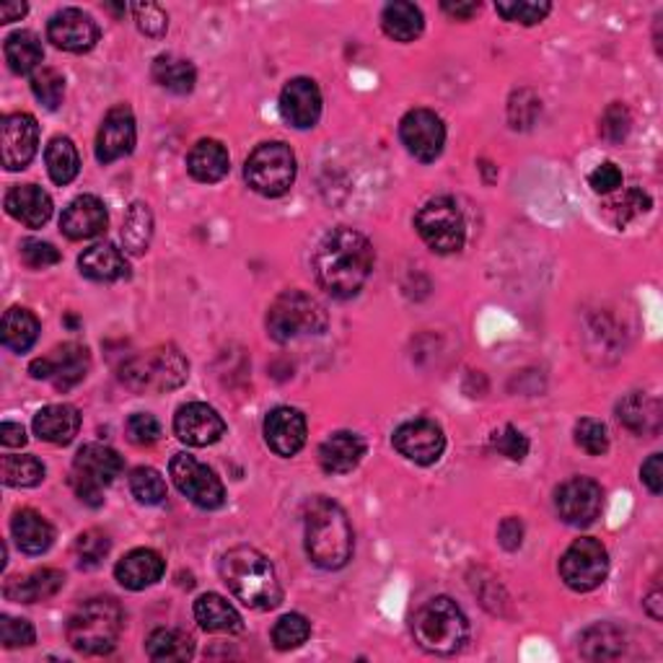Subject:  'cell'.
I'll return each instance as SVG.
<instances>
[{"instance_id": "cell-1", "label": "cell", "mask_w": 663, "mask_h": 663, "mask_svg": "<svg viewBox=\"0 0 663 663\" xmlns=\"http://www.w3.org/2000/svg\"><path fill=\"white\" fill-rule=\"evenodd\" d=\"M373 269V246L355 228H332L314 254V273L320 286L335 299L361 293Z\"/></svg>"}, {"instance_id": "cell-2", "label": "cell", "mask_w": 663, "mask_h": 663, "mask_svg": "<svg viewBox=\"0 0 663 663\" xmlns=\"http://www.w3.org/2000/svg\"><path fill=\"white\" fill-rule=\"evenodd\" d=\"M220 578L228 591L249 610H275L282 601V589L273 563L254 547H233L220 559Z\"/></svg>"}, {"instance_id": "cell-3", "label": "cell", "mask_w": 663, "mask_h": 663, "mask_svg": "<svg viewBox=\"0 0 663 663\" xmlns=\"http://www.w3.org/2000/svg\"><path fill=\"white\" fill-rule=\"evenodd\" d=\"M306 552L324 570H340L352 557V527L348 514L329 497H314L306 506Z\"/></svg>"}, {"instance_id": "cell-4", "label": "cell", "mask_w": 663, "mask_h": 663, "mask_svg": "<svg viewBox=\"0 0 663 663\" xmlns=\"http://www.w3.org/2000/svg\"><path fill=\"white\" fill-rule=\"evenodd\" d=\"M414 642L427 653L454 655L469 638V622L465 612L448 596L431 599L412 619Z\"/></svg>"}, {"instance_id": "cell-5", "label": "cell", "mask_w": 663, "mask_h": 663, "mask_svg": "<svg viewBox=\"0 0 663 663\" xmlns=\"http://www.w3.org/2000/svg\"><path fill=\"white\" fill-rule=\"evenodd\" d=\"M122 632V610L112 599H92L68 619V642L83 655H107L114 651Z\"/></svg>"}, {"instance_id": "cell-6", "label": "cell", "mask_w": 663, "mask_h": 663, "mask_svg": "<svg viewBox=\"0 0 663 663\" xmlns=\"http://www.w3.org/2000/svg\"><path fill=\"white\" fill-rule=\"evenodd\" d=\"M190 376V363L174 345H158L133 355L122 365L120 378L133 391H171Z\"/></svg>"}, {"instance_id": "cell-7", "label": "cell", "mask_w": 663, "mask_h": 663, "mask_svg": "<svg viewBox=\"0 0 663 663\" xmlns=\"http://www.w3.org/2000/svg\"><path fill=\"white\" fill-rule=\"evenodd\" d=\"M327 311L303 290H286L267 311V332L275 342H293L316 337L327 329Z\"/></svg>"}, {"instance_id": "cell-8", "label": "cell", "mask_w": 663, "mask_h": 663, "mask_svg": "<svg viewBox=\"0 0 663 663\" xmlns=\"http://www.w3.org/2000/svg\"><path fill=\"white\" fill-rule=\"evenodd\" d=\"M244 177L262 197H280L296 182V156L286 143H262L246 158Z\"/></svg>"}, {"instance_id": "cell-9", "label": "cell", "mask_w": 663, "mask_h": 663, "mask_svg": "<svg viewBox=\"0 0 663 663\" xmlns=\"http://www.w3.org/2000/svg\"><path fill=\"white\" fill-rule=\"evenodd\" d=\"M122 472V459L114 448L101 444H86L75 454L71 485L79 501L99 508L104 503V487L112 485Z\"/></svg>"}, {"instance_id": "cell-10", "label": "cell", "mask_w": 663, "mask_h": 663, "mask_svg": "<svg viewBox=\"0 0 663 663\" xmlns=\"http://www.w3.org/2000/svg\"><path fill=\"white\" fill-rule=\"evenodd\" d=\"M414 228H418L420 239L438 254H454L465 246L467 224L451 197L427 200L414 218Z\"/></svg>"}, {"instance_id": "cell-11", "label": "cell", "mask_w": 663, "mask_h": 663, "mask_svg": "<svg viewBox=\"0 0 663 663\" xmlns=\"http://www.w3.org/2000/svg\"><path fill=\"white\" fill-rule=\"evenodd\" d=\"M606 572H610V555H606L604 544L591 537L576 539L559 559V576L568 589L578 593L599 589L606 580Z\"/></svg>"}, {"instance_id": "cell-12", "label": "cell", "mask_w": 663, "mask_h": 663, "mask_svg": "<svg viewBox=\"0 0 663 663\" xmlns=\"http://www.w3.org/2000/svg\"><path fill=\"white\" fill-rule=\"evenodd\" d=\"M169 474L171 480H174L179 493H182L186 501L195 503L197 508L216 510L226 503L224 482L218 480L210 467L200 465L195 456L177 454L169 465Z\"/></svg>"}, {"instance_id": "cell-13", "label": "cell", "mask_w": 663, "mask_h": 663, "mask_svg": "<svg viewBox=\"0 0 663 663\" xmlns=\"http://www.w3.org/2000/svg\"><path fill=\"white\" fill-rule=\"evenodd\" d=\"M399 137L418 161L431 164L446 145V128L431 109H412L399 122Z\"/></svg>"}, {"instance_id": "cell-14", "label": "cell", "mask_w": 663, "mask_h": 663, "mask_svg": "<svg viewBox=\"0 0 663 663\" xmlns=\"http://www.w3.org/2000/svg\"><path fill=\"white\" fill-rule=\"evenodd\" d=\"M29 373L32 378H45V382L55 384V389L68 391L86 378L88 350L79 342H65L55 348L50 355L34 361L29 365Z\"/></svg>"}, {"instance_id": "cell-15", "label": "cell", "mask_w": 663, "mask_h": 663, "mask_svg": "<svg viewBox=\"0 0 663 663\" xmlns=\"http://www.w3.org/2000/svg\"><path fill=\"white\" fill-rule=\"evenodd\" d=\"M601 503H604V493H601L599 482L591 477H572L557 490L555 506L557 514L570 527H589L601 514Z\"/></svg>"}, {"instance_id": "cell-16", "label": "cell", "mask_w": 663, "mask_h": 663, "mask_svg": "<svg viewBox=\"0 0 663 663\" xmlns=\"http://www.w3.org/2000/svg\"><path fill=\"white\" fill-rule=\"evenodd\" d=\"M394 448L414 465H435L444 456L446 435L433 420H410L394 431Z\"/></svg>"}, {"instance_id": "cell-17", "label": "cell", "mask_w": 663, "mask_h": 663, "mask_svg": "<svg viewBox=\"0 0 663 663\" xmlns=\"http://www.w3.org/2000/svg\"><path fill=\"white\" fill-rule=\"evenodd\" d=\"M0 145H3V166L9 171L26 169L37 156L39 124L32 114H9L0 124Z\"/></svg>"}, {"instance_id": "cell-18", "label": "cell", "mask_w": 663, "mask_h": 663, "mask_svg": "<svg viewBox=\"0 0 663 663\" xmlns=\"http://www.w3.org/2000/svg\"><path fill=\"white\" fill-rule=\"evenodd\" d=\"M47 37L58 50L81 55L94 50L99 41V26L81 9H62L47 24Z\"/></svg>"}, {"instance_id": "cell-19", "label": "cell", "mask_w": 663, "mask_h": 663, "mask_svg": "<svg viewBox=\"0 0 663 663\" xmlns=\"http://www.w3.org/2000/svg\"><path fill=\"white\" fill-rule=\"evenodd\" d=\"M135 137V117L130 112V107L120 104V107L109 109L99 128V135H96V158H99V164L120 161V158L133 154Z\"/></svg>"}, {"instance_id": "cell-20", "label": "cell", "mask_w": 663, "mask_h": 663, "mask_svg": "<svg viewBox=\"0 0 663 663\" xmlns=\"http://www.w3.org/2000/svg\"><path fill=\"white\" fill-rule=\"evenodd\" d=\"M174 433L182 444L203 448L218 444V441L224 438L226 423L213 407H207L203 402H190L179 407L174 418Z\"/></svg>"}, {"instance_id": "cell-21", "label": "cell", "mask_w": 663, "mask_h": 663, "mask_svg": "<svg viewBox=\"0 0 663 663\" xmlns=\"http://www.w3.org/2000/svg\"><path fill=\"white\" fill-rule=\"evenodd\" d=\"M280 114L290 128L309 130L322 117V92L311 79H293L280 94Z\"/></svg>"}, {"instance_id": "cell-22", "label": "cell", "mask_w": 663, "mask_h": 663, "mask_svg": "<svg viewBox=\"0 0 663 663\" xmlns=\"http://www.w3.org/2000/svg\"><path fill=\"white\" fill-rule=\"evenodd\" d=\"M265 441L278 456H296L306 444V418L293 407H275L265 418Z\"/></svg>"}, {"instance_id": "cell-23", "label": "cell", "mask_w": 663, "mask_h": 663, "mask_svg": "<svg viewBox=\"0 0 663 663\" xmlns=\"http://www.w3.org/2000/svg\"><path fill=\"white\" fill-rule=\"evenodd\" d=\"M107 207L99 197L81 195L62 210L60 228L71 241H86L107 231Z\"/></svg>"}, {"instance_id": "cell-24", "label": "cell", "mask_w": 663, "mask_h": 663, "mask_svg": "<svg viewBox=\"0 0 663 663\" xmlns=\"http://www.w3.org/2000/svg\"><path fill=\"white\" fill-rule=\"evenodd\" d=\"M164 557L156 550H133L128 552L114 568V578L130 591H143L154 586L164 576Z\"/></svg>"}, {"instance_id": "cell-25", "label": "cell", "mask_w": 663, "mask_h": 663, "mask_svg": "<svg viewBox=\"0 0 663 663\" xmlns=\"http://www.w3.org/2000/svg\"><path fill=\"white\" fill-rule=\"evenodd\" d=\"M5 210L19 224L41 228L52 216V197L37 184H19L5 195Z\"/></svg>"}, {"instance_id": "cell-26", "label": "cell", "mask_w": 663, "mask_h": 663, "mask_svg": "<svg viewBox=\"0 0 663 663\" xmlns=\"http://www.w3.org/2000/svg\"><path fill=\"white\" fill-rule=\"evenodd\" d=\"M81 414L71 405H50L41 407L34 414V433L39 441H47L52 446H68L79 435Z\"/></svg>"}, {"instance_id": "cell-27", "label": "cell", "mask_w": 663, "mask_h": 663, "mask_svg": "<svg viewBox=\"0 0 663 663\" xmlns=\"http://www.w3.org/2000/svg\"><path fill=\"white\" fill-rule=\"evenodd\" d=\"M365 456V444L358 433L340 431L332 433L320 448V465L329 474H348L361 465Z\"/></svg>"}, {"instance_id": "cell-28", "label": "cell", "mask_w": 663, "mask_h": 663, "mask_svg": "<svg viewBox=\"0 0 663 663\" xmlns=\"http://www.w3.org/2000/svg\"><path fill=\"white\" fill-rule=\"evenodd\" d=\"M65 586V576L55 568L34 570L26 578H9L5 580V599L19 601V604H37V601H47Z\"/></svg>"}, {"instance_id": "cell-29", "label": "cell", "mask_w": 663, "mask_h": 663, "mask_svg": "<svg viewBox=\"0 0 663 663\" xmlns=\"http://www.w3.org/2000/svg\"><path fill=\"white\" fill-rule=\"evenodd\" d=\"M79 267L88 280L96 282H114L130 275L128 260L114 244H94L86 249L79 257Z\"/></svg>"}, {"instance_id": "cell-30", "label": "cell", "mask_w": 663, "mask_h": 663, "mask_svg": "<svg viewBox=\"0 0 663 663\" xmlns=\"http://www.w3.org/2000/svg\"><path fill=\"white\" fill-rule=\"evenodd\" d=\"M186 169H190L192 179L203 184H216L228 174L231 169V158H228L226 145L220 141H200L195 148L186 156Z\"/></svg>"}, {"instance_id": "cell-31", "label": "cell", "mask_w": 663, "mask_h": 663, "mask_svg": "<svg viewBox=\"0 0 663 663\" xmlns=\"http://www.w3.org/2000/svg\"><path fill=\"white\" fill-rule=\"evenodd\" d=\"M11 531L13 539H16L19 550H24L26 555H41V552L50 550L55 542L52 523L32 508L19 510V514L13 516Z\"/></svg>"}, {"instance_id": "cell-32", "label": "cell", "mask_w": 663, "mask_h": 663, "mask_svg": "<svg viewBox=\"0 0 663 663\" xmlns=\"http://www.w3.org/2000/svg\"><path fill=\"white\" fill-rule=\"evenodd\" d=\"M617 418L627 431L638 435H655L661 431V405L648 394H630L617 405Z\"/></svg>"}, {"instance_id": "cell-33", "label": "cell", "mask_w": 663, "mask_h": 663, "mask_svg": "<svg viewBox=\"0 0 663 663\" xmlns=\"http://www.w3.org/2000/svg\"><path fill=\"white\" fill-rule=\"evenodd\" d=\"M625 632L612 622H599L580 635V655L589 661H614L625 653Z\"/></svg>"}, {"instance_id": "cell-34", "label": "cell", "mask_w": 663, "mask_h": 663, "mask_svg": "<svg viewBox=\"0 0 663 663\" xmlns=\"http://www.w3.org/2000/svg\"><path fill=\"white\" fill-rule=\"evenodd\" d=\"M195 619L205 632H239L241 614L218 593H205L195 601Z\"/></svg>"}, {"instance_id": "cell-35", "label": "cell", "mask_w": 663, "mask_h": 663, "mask_svg": "<svg viewBox=\"0 0 663 663\" xmlns=\"http://www.w3.org/2000/svg\"><path fill=\"white\" fill-rule=\"evenodd\" d=\"M150 75L158 86L171 94H190L195 88L197 71L190 60L177 58V55H158L150 68Z\"/></svg>"}, {"instance_id": "cell-36", "label": "cell", "mask_w": 663, "mask_h": 663, "mask_svg": "<svg viewBox=\"0 0 663 663\" xmlns=\"http://www.w3.org/2000/svg\"><path fill=\"white\" fill-rule=\"evenodd\" d=\"M5 62L16 75H29L37 73L41 60H45V50H41V41L34 32H16L5 39Z\"/></svg>"}, {"instance_id": "cell-37", "label": "cell", "mask_w": 663, "mask_h": 663, "mask_svg": "<svg viewBox=\"0 0 663 663\" xmlns=\"http://www.w3.org/2000/svg\"><path fill=\"white\" fill-rule=\"evenodd\" d=\"M382 26L394 41H412L423 34V11L414 3H389L382 13Z\"/></svg>"}, {"instance_id": "cell-38", "label": "cell", "mask_w": 663, "mask_h": 663, "mask_svg": "<svg viewBox=\"0 0 663 663\" xmlns=\"http://www.w3.org/2000/svg\"><path fill=\"white\" fill-rule=\"evenodd\" d=\"M45 161H47V174H50L55 184L65 186L79 177L81 158L71 137H60V135L52 137L45 150Z\"/></svg>"}, {"instance_id": "cell-39", "label": "cell", "mask_w": 663, "mask_h": 663, "mask_svg": "<svg viewBox=\"0 0 663 663\" xmlns=\"http://www.w3.org/2000/svg\"><path fill=\"white\" fill-rule=\"evenodd\" d=\"M148 655L154 661H190L195 655V640L182 630H171V627H161V630L150 632L148 642Z\"/></svg>"}, {"instance_id": "cell-40", "label": "cell", "mask_w": 663, "mask_h": 663, "mask_svg": "<svg viewBox=\"0 0 663 663\" xmlns=\"http://www.w3.org/2000/svg\"><path fill=\"white\" fill-rule=\"evenodd\" d=\"M39 322L29 309L13 306L3 316V345L13 352H26L37 342Z\"/></svg>"}, {"instance_id": "cell-41", "label": "cell", "mask_w": 663, "mask_h": 663, "mask_svg": "<svg viewBox=\"0 0 663 663\" xmlns=\"http://www.w3.org/2000/svg\"><path fill=\"white\" fill-rule=\"evenodd\" d=\"M154 237V213L145 203L130 205L122 224V244L130 254H145Z\"/></svg>"}, {"instance_id": "cell-42", "label": "cell", "mask_w": 663, "mask_h": 663, "mask_svg": "<svg viewBox=\"0 0 663 663\" xmlns=\"http://www.w3.org/2000/svg\"><path fill=\"white\" fill-rule=\"evenodd\" d=\"M0 477L9 487H37L45 480V465L37 456H3Z\"/></svg>"}, {"instance_id": "cell-43", "label": "cell", "mask_w": 663, "mask_h": 663, "mask_svg": "<svg viewBox=\"0 0 663 663\" xmlns=\"http://www.w3.org/2000/svg\"><path fill=\"white\" fill-rule=\"evenodd\" d=\"M130 490H133L135 501L143 506H158L166 497L164 477L150 467H137L130 474Z\"/></svg>"}, {"instance_id": "cell-44", "label": "cell", "mask_w": 663, "mask_h": 663, "mask_svg": "<svg viewBox=\"0 0 663 663\" xmlns=\"http://www.w3.org/2000/svg\"><path fill=\"white\" fill-rule=\"evenodd\" d=\"M311 635V622L303 614H286L278 619L273 630V642L278 651H293L301 648Z\"/></svg>"}, {"instance_id": "cell-45", "label": "cell", "mask_w": 663, "mask_h": 663, "mask_svg": "<svg viewBox=\"0 0 663 663\" xmlns=\"http://www.w3.org/2000/svg\"><path fill=\"white\" fill-rule=\"evenodd\" d=\"M32 92L47 109H58L62 104V96H65V79H62V73L55 71V68H39V71L32 75Z\"/></svg>"}, {"instance_id": "cell-46", "label": "cell", "mask_w": 663, "mask_h": 663, "mask_svg": "<svg viewBox=\"0 0 663 663\" xmlns=\"http://www.w3.org/2000/svg\"><path fill=\"white\" fill-rule=\"evenodd\" d=\"M109 547H112V542L104 531L88 529L75 539V557H79L81 568H96L109 555Z\"/></svg>"}, {"instance_id": "cell-47", "label": "cell", "mask_w": 663, "mask_h": 663, "mask_svg": "<svg viewBox=\"0 0 663 663\" xmlns=\"http://www.w3.org/2000/svg\"><path fill=\"white\" fill-rule=\"evenodd\" d=\"M542 112V101L537 99L534 92H529V88H523V92H516L510 96L508 104V120L510 128L514 130H527L534 124V120Z\"/></svg>"}, {"instance_id": "cell-48", "label": "cell", "mask_w": 663, "mask_h": 663, "mask_svg": "<svg viewBox=\"0 0 663 663\" xmlns=\"http://www.w3.org/2000/svg\"><path fill=\"white\" fill-rule=\"evenodd\" d=\"M495 11L506 21H514V24L534 26L539 21H544V16H550L552 5L531 3V0H514V3H497Z\"/></svg>"}, {"instance_id": "cell-49", "label": "cell", "mask_w": 663, "mask_h": 663, "mask_svg": "<svg viewBox=\"0 0 663 663\" xmlns=\"http://www.w3.org/2000/svg\"><path fill=\"white\" fill-rule=\"evenodd\" d=\"M576 444L591 456L606 454V448H610V433H606V425L593 418H583L576 425Z\"/></svg>"}, {"instance_id": "cell-50", "label": "cell", "mask_w": 663, "mask_h": 663, "mask_svg": "<svg viewBox=\"0 0 663 663\" xmlns=\"http://www.w3.org/2000/svg\"><path fill=\"white\" fill-rule=\"evenodd\" d=\"M610 210L614 213V224L625 226L638 216H642V213L651 210V197H648L642 190H638V186H632V190H627L617 203L610 205Z\"/></svg>"}, {"instance_id": "cell-51", "label": "cell", "mask_w": 663, "mask_h": 663, "mask_svg": "<svg viewBox=\"0 0 663 663\" xmlns=\"http://www.w3.org/2000/svg\"><path fill=\"white\" fill-rule=\"evenodd\" d=\"M630 112H627L625 104H612V107H606V112L601 114V128L599 133L604 141L610 143H622L630 133Z\"/></svg>"}, {"instance_id": "cell-52", "label": "cell", "mask_w": 663, "mask_h": 663, "mask_svg": "<svg viewBox=\"0 0 663 663\" xmlns=\"http://www.w3.org/2000/svg\"><path fill=\"white\" fill-rule=\"evenodd\" d=\"M124 433H128V441L135 446H154L158 438H161V425L154 414L148 412H135L133 418L128 420L124 425Z\"/></svg>"}, {"instance_id": "cell-53", "label": "cell", "mask_w": 663, "mask_h": 663, "mask_svg": "<svg viewBox=\"0 0 663 663\" xmlns=\"http://www.w3.org/2000/svg\"><path fill=\"white\" fill-rule=\"evenodd\" d=\"M135 13V24L137 29H141L145 37H164L166 29H169V16H166V11L161 5L156 3H137L133 5Z\"/></svg>"}, {"instance_id": "cell-54", "label": "cell", "mask_w": 663, "mask_h": 663, "mask_svg": "<svg viewBox=\"0 0 663 663\" xmlns=\"http://www.w3.org/2000/svg\"><path fill=\"white\" fill-rule=\"evenodd\" d=\"M493 448L510 461H523L529 454V438L518 431V427L506 425L503 431H497L493 435Z\"/></svg>"}, {"instance_id": "cell-55", "label": "cell", "mask_w": 663, "mask_h": 663, "mask_svg": "<svg viewBox=\"0 0 663 663\" xmlns=\"http://www.w3.org/2000/svg\"><path fill=\"white\" fill-rule=\"evenodd\" d=\"M34 640H37V632H34L32 622L9 617V614L0 617V642L5 648H26Z\"/></svg>"}, {"instance_id": "cell-56", "label": "cell", "mask_w": 663, "mask_h": 663, "mask_svg": "<svg viewBox=\"0 0 663 663\" xmlns=\"http://www.w3.org/2000/svg\"><path fill=\"white\" fill-rule=\"evenodd\" d=\"M21 262L32 269H45L58 265L60 252L50 244V241L26 239L24 244H21Z\"/></svg>"}, {"instance_id": "cell-57", "label": "cell", "mask_w": 663, "mask_h": 663, "mask_svg": "<svg viewBox=\"0 0 663 663\" xmlns=\"http://www.w3.org/2000/svg\"><path fill=\"white\" fill-rule=\"evenodd\" d=\"M589 184L593 192H599V195H612V192H617L622 186V171L612 161L599 164L596 169L591 171Z\"/></svg>"}, {"instance_id": "cell-58", "label": "cell", "mask_w": 663, "mask_h": 663, "mask_svg": "<svg viewBox=\"0 0 663 663\" xmlns=\"http://www.w3.org/2000/svg\"><path fill=\"white\" fill-rule=\"evenodd\" d=\"M640 480L646 482V487L651 490L653 495H661V490H663V459H661V454H653L651 459L642 465Z\"/></svg>"}, {"instance_id": "cell-59", "label": "cell", "mask_w": 663, "mask_h": 663, "mask_svg": "<svg viewBox=\"0 0 663 663\" xmlns=\"http://www.w3.org/2000/svg\"><path fill=\"white\" fill-rule=\"evenodd\" d=\"M497 539H501V544L508 552H514V550L521 547V542H523L521 521H518V518H506V521L501 523V529H497Z\"/></svg>"}, {"instance_id": "cell-60", "label": "cell", "mask_w": 663, "mask_h": 663, "mask_svg": "<svg viewBox=\"0 0 663 663\" xmlns=\"http://www.w3.org/2000/svg\"><path fill=\"white\" fill-rule=\"evenodd\" d=\"M0 444L9 446V448L24 446L26 444L24 427H21L19 423H3V425H0Z\"/></svg>"}, {"instance_id": "cell-61", "label": "cell", "mask_w": 663, "mask_h": 663, "mask_svg": "<svg viewBox=\"0 0 663 663\" xmlns=\"http://www.w3.org/2000/svg\"><path fill=\"white\" fill-rule=\"evenodd\" d=\"M441 9H444L448 16L467 21V19H472L477 11H480V3H474V0H469V3H451V0H446V3H441Z\"/></svg>"}, {"instance_id": "cell-62", "label": "cell", "mask_w": 663, "mask_h": 663, "mask_svg": "<svg viewBox=\"0 0 663 663\" xmlns=\"http://www.w3.org/2000/svg\"><path fill=\"white\" fill-rule=\"evenodd\" d=\"M26 13V3H3L0 5V21L3 24H11V21H19Z\"/></svg>"}, {"instance_id": "cell-63", "label": "cell", "mask_w": 663, "mask_h": 663, "mask_svg": "<svg viewBox=\"0 0 663 663\" xmlns=\"http://www.w3.org/2000/svg\"><path fill=\"white\" fill-rule=\"evenodd\" d=\"M659 604H661V591L655 589V591L651 593V596H648V601H646V606H648V610H651V617H653V619H661Z\"/></svg>"}]
</instances>
